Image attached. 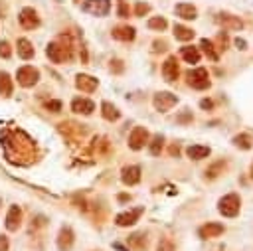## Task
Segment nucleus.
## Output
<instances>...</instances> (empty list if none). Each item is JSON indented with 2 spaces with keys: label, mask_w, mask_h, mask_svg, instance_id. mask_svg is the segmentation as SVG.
<instances>
[{
  "label": "nucleus",
  "mask_w": 253,
  "mask_h": 251,
  "mask_svg": "<svg viewBox=\"0 0 253 251\" xmlns=\"http://www.w3.org/2000/svg\"><path fill=\"white\" fill-rule=\"evenodd\" d=\"M200 47L204 49V53H206L211 61H217V59H219V53H217V49H215L213 42H210V40H206V38H204V40L200 42Z\"/></svg>",
  "instance_id": "obj_24"
},
{
  "label": "nucleus",
  "mask_w": 253,
  "mask_h": 251,
  "mask_svg": "<svg viewBox=\"0 0 253 251\" xmlns=\"http://www.w3.org/2000/svg\"><path fill=\"white\" fill-rule=\"evenodd\" d=\"M83 10L93 16H107L111 10V0H85Z\"/></svg>",
  "instance_id": "obj_6"
},
{
  "label": "nucleus",
  "mask_w": 253,
  "mask_h": 251,
  "mask_svg": "<svg viewBox=\"0 0 253 251\" xmlns=\"http://www.w3.org/2000/svg\"><path fill=\"white\" fill-rule=\"evenodd\" d=\"M215 22L219 26H223V30H241L243 28V22L239 20V16H233V14H227V12H219L215 16Z\"/></svg>",
  "instance_id": "obj_8"
},
{
  "label": "nucleus",
  "mask_w": 253,
  "mask_h": 251,
  "mask_svg": "<svg viewBox=\"0 0 253 251\" xmlns=\"http://www.w3.org/2000/svg\"><path fill=\"white\" fill-rule=\"evenodd\" d=\"M111 34L115 40H121V42H132L134 40V28L132 26H117Z\"/></svg>",
  "instance_id": "obj_18"
},
{
  "label": "nucleus",
  "mask_w": 253,
  "mask_h": 251,
  "mask_svg": "<svg viewBox=\"0 0 253 251\" xmlns=\"http://www.w3.org/2000/svg\"><path fill=\"white\" fill-rule=\"evenodd\" d=\"M123 182L126 184V186H134V184H138L140 182V166H126V168H123Z\"/></svg>",
  "instance_id": "obj_15"
},
{
  "label": "nucleus",
  "mask_w": 253,
  "mask_h": 251,
  "mask_svg": "<svg viewBox=\"0 0 253 251\" xmlns=\"http://www.w3.org/2000/svg\"><path fill=\"white\" fill-rule=\"evenodd\" d=\"M71 109L75 113H79V115H91L95 111V103L89 101V99H73Z\"/></svg>",
  "instance_id": "obj_17"
},
{
  "label": "nucleus",
  "mask_w": 253,
  "mask_h": 251,
  "mask_svg": "<svg viewBox=\"0 0 253 251\" xmlns=\"http://www.w3.org/2000/svg\"><path fill=\"white\" fill-rule=\"evenodd\" d=\"M152 103H154V109H156V111H160V113H166V111H170V109H172V107L178 103V97H176L174 93H168V91H160V93H156V95H154Z\"/></svg>",
  "instance_id": "obj_4"
},
{
  "label": "nucleus",
  "mask_w": 253,
  "mask_h": 251,
  "mask_svg": "<svg viewBox=\"0 0 253 251\" xmlns=\"http://www.w3.org/2000/svg\"><path fill=\"white\" fill-rule=\"evenodd\" d=\"M178 73H180V69H178V61H176L174 55H170V57L162 63V77H164L168 83H174V81L178 79Z\"/></svg>",
  "instance_id": "obj_10"
},
{
  "label": "nucleus",
  "mask_w": 253,
  "mask_h": 251,
  "mask_svg": "<svg viewBox=\"0 0 253 251\" xmlns=\"http://www.w3.org/2000/svg\"><path fill=\"white\" fill-rule=\"evenodd\" d=\"M162 142H164V136H162V134H154V136H152V140H150V154H152V156H158V154H160Z\"/></svg>",
  "instance_id": "obj_28"
},
{
  "label": "nucleus",
  "mask_w": 253,
  "mask_h": 251,
  "mask_svg": "<svg viewBox=\"0 0 253 251\" xmlns=\"http://www.w3.org/2000/svg\"><path fill=\"white\" fill-rule=\"evenodd\" d=\"M235 45H237L239 49H245V47H247V42L241 40V38H235Z\"/></svg>",
  "instance_id": "obj_39"
},
{
  "label": "nucleus",
  "mask_w": 253,
  "mask_h": 251,
  "mask_svg": "<svg viewBox=\"0 0 253 251\" xmlns=\"http://www.w3.org/2000/svg\"><path fill=\"white\" fill-rule=\"evenodd\" d=\"M18 55L22 59H32L34 57V47H32V43L26 38H20L18 40Z\"/></svg>",
  "instance_id": "obj_21"
},
{
  "label": "nucleus",
  "mask_w": 253,
  "mask_h": 251,
  "mask_svg": "<svg viewBox=\"0 0 253 251\" xmlns=\"http://www.w3.org/2000/svg\"><path fill=\"white\" fill-rule=\"evenodd\" d=\"M119 16L121 18H126L128 16V6H126L125 0H119Z\"/></svg>",
  "instance_id": "obj_35"
},
{
  "label": "nucleus",
  "mask_w": 253,
  "mask_h": 251,
  "mask_svg": "<svg viewBox=\"0 0 253 251\" xmlns=\"http://www.w3.org/2000/svg\"><path fill=\"white\" fill-rule=\"evenodd\" d=\"M16 77H18V83H20L22 87H32V85L38 83V79H40V71H38L36 67H32V65H24V67L18 69Z\"/></svg>",
  "instance_id": "obj_5"
},
{
  "label": "nucleus",
  "mask_w": 253,
  "mask_h": 251,
  "mask_svg": "<svg viewBox=\"0 0 253 251\" xmlns=\"http://www.w3.org/2000/svg\"><path fill=\"white\" fill-rule=\"evenodd\" d=\"M174 36L180 42H190L194 38V30H190V28H186L182 24H174Z\"/></svg>",
  "instance_id": "obj_23"
},
{
  "label": "nucleus",
  "mask_w": 253,
  "mask_h": 251,
  "mask_svg": "<svg viewBox=\"0 0 253 251\" xmlns=\"http://www.w3.org/2000/svg\"><path fill=\"white\" fill-rule=\"evenodd\" d=\"M239 208H241V200L237 194H227L217 202V209L225 217H235L239 213Z\"/></svg>",
  "instance_id": "obj_2"
},
{
  "label": "nucleus",
  "mask_w": 253,
  "mask_h": 251,
  "mask_svg": "<svg viewBox=\"0 0 253 251\" xmlns=\"http://www.w3.org/2000/svg\"><path fill=\"white\" fill-rule=\"evenodd\" d=\"M140 239H142V235H140V233H134V235L130 237V243H136V249H142L144 243H140Z\"/></svg>",
  "instance_id": "obj_36"
},
{
  "label": "nucleus",
  "mask_w": 253,
  "mask_h": 251,
  "mask_svg": "<svg viewBox=\"0 0 253 251\" xmlns=\"http://www.w3.org/2000/svg\"><path fill=\"white\" fill-rule=\"evenodd\" d=\"M200 107H202V109H211L213 103H211L210 99H202V101H200Z\"/></svg>",
  "instance_id": "obj_38"
},
{
  "label": "nucleus",
  "mask_w": 253,
  "mask_h": 251,
  "mask_svg": "<svg viewBox=\"0 0 253 251\" xmlns=\"http://www.w3.org/2000/svg\"><path fill=\"white\" fill-rule=\"evenodd\" d=\"M156 251H174V243L170 241V239H160L158 241V247H156Z\"/></svg>",
  "instance_id": "obj_31"
},
{
  "label": "nucleus",
  "mask_w": 253,
  "mask_h": 251,
  "mask_svg": "<svg viewBox=\"0 0 253 251\" xmlns=\"http://www.w3.org/2000/svg\"><path fill=\"white\" fill-rule=\"evenodd\" d=\"M45 109L51 111V113H57V111H61V101H47Z\"/></svg>",
  "instance_id": "obj_33"
},
{
  "label": "nucleus",
  "mask_w": 253,
  "mask_h": 251,
  "mask_svg": "<svg viewBox=\"0 0 253 251\" xmlns=\"http://www.w3.org/2000/svg\"><path fill=\"white\" fill-rule=\"evenodd\" d=\"M0 251H8V237L0 235Z\"/></svg>",
  "instance_id": "obj_37"
},
{
  "label": "nucleus",
  "mask_w": 253,
  "mask_h": 251,
  "mask_svg": "<svg viewBox=\"0 0 253 251\" xmlns=\"http://www.w3.org/2000/svg\"><path fill=\"white\" fill-rule=\"evenodd\" d=\"M251 178H253V164H251Z\"/></svg>",
  "instance_id": "obj_42"
},
{
  "label": "nucleus",
  "mask_w": 253,
  "mask_h": 251,
  "mask_svg": "<svg viewBox=\"0 0 253 251\" xmlns=\"http://www.w3.org/2000/svg\"><path fill=\"white\" fill-rule=\"evenodd\" d=\"M0 95H4V97L12 95V79L6 71H0Z\"/></svg>",
  "instance_id": "obj_26"
},
{
  "label": "nucleus",
  "mask_w": 253,
  "mask_h": 251,
  "mask_svg": "<svg viewBox=\"0 0 253 251\" xmlns=\"http://www.w3.org/2000/svg\"><path fill=\"white\" fill-rule=\"evenodd\" d=\"M200 237L202 239H210V237H217V235H221L223 233V225L221 223H215V221H208L206 225H202L200 227Z\"/></svg>",
  "instance_id": "obj_12"
},
{
  "label": "nucleus",
  "mask_w": 253,
  "mask_h": 251,
  "mask_svg": "<svg viewBox=\"0 0 253 251\" xmlns=\"http://www.w3.org/2000/svg\"><path fill=\"white\" fill-rule=\"evenodd\" d=\"M20 219H22V211L18 206H12L6 213V229L8 231H16L20 227Z\"/></svg>",
  "instance_id": "obj_14"
},
{
  "label": "nucleus",
  "mask_w": 253,
  "mask_h": 251,
  "mask_svg": "<svg viewBox=\"0 0 253 251\" xmlns=\"http://www.w3.org/2000/svg\"><path fill=\"white\" fill-rule=\"evenodd\" d=\"M148 142V130L144 126H134L128 134V146L132 150H140Z\"/></svg>",
  "instance_id": "obj_7"
},
{
  "label": "nucleus",
  "mask_w": 253,
  "mask_h": 251,
  "mask_svg": "<svg viewBox=\"0 0 253 251\" xmlns=\"http://www.w3.org/2000/svg\"><path fill=\"white\" fill-rule=\"evenodd\" d=\"M77 89H81L83 93H93L97 89V79L91 77V75H77V81H75Z\"/></svg>",
  "instance_id": "obj_16"
},
{
  "label": "nucleus",
  "mask_w": 253,
  "mask_h": 251,
  "mask_svg": "<svg viewBox=\"0 0 253 251\" xmlns=\"http://www.w3.org/2000/svg\"><path fill=\"white\" fill-rule=\"evenodd\" d=\"M225 168V162H217V164H213L211 168H208V178H215L217 174H219V170H223Z\"/></svg>",
  "instance_id": "obj_30"
},
{
  "label": "nucleus",
  "mask_w": 253,
  "mask_h": 251,
  "mask_svg": "<svg viewBox=\"0 0 253 251\" xmlns=\"http://www.w3.org/2000/svg\"><path fill=\"white\" fill-rule=\"evenodd\" d=\"M190 119H192V117H190L188 113H186V115H182V117H178V121H180V123H184V121H190Z\"/></svg>",
  "instance_id": "obj_40"
},
{
  "label": "nucleus",
  "mask_w": 253,
  "mask_h": 251,
  "mask_svg": "<svg viewBox=\"0 0 253 251\" xmlns=\"http://www.w3.org/2000/svg\"><path fill=\"white\" fill-rule=\"evenodd\" d=\"M174 12H176V16H180L182 20H194V18H198V10H196V6H194V4H188V2H180V4H176Z\"/></svg>",
  "instance_id": "obj_13"
},
{
  "label": "nucleus",
  "mask_w": 253,
  "mask_h": 251,
  "mask_svg": "<svg viewBox=\"0 0 253 251\" xmlns=\"http://www.w3.org/2000/svg\"><path fill=\"white\" fill-rule=\"evenodd\" d=\"M251 142H253V140H251V136H249V134H245V132H243V134L233 136V144H235V146H239V148H243V150H249V148H251Z\"/></svg>",
  "instance_id": "obj_27"
},
{
  "label": "nucleus",
  "mask_w": 253,
  "mask_h": 251,
  "mask_svg": "<svg viewBox=\"0 0 253 251\" xmlns=\"http://www.w3.org/2000/svg\"><path fill=\"white\" fill-rule=\"evenodd\" d=\"M166 26H168V22H166L162 16H154V18L148 20V28H150V30H158V32H162V30H166Z\"/></svg>",
  "instance_id": "obj_29"
},
{
  "label": "nucleus",
  "mask_w": 253,
  "mask_h": 251,
  "mask_svg": "<svg viewBox=\"0 0 253 251\" xmlns=\"http://www.w3.org/2000/svg\"><path fill=\"white\" fill-rule=\"evenodd\" d=\"M144 209L142 208H134V209H128V211H123V213H119L117 217H115V223L117 225H121V227H126V225H132L138 217H140V213H142Z\"/></svg>",
  "instance_id": "obj_11"
},
{
  "label": "nucleus",
  "mask_w": 253,
  "mask_h": 251,
  "mask_svg": "<svg viewBox=\"0 0 253 251\" xmlns=\"http://www.w3.org/2000/svg\"><path fill=\"white\" fill-rule=\"evenodd\" d=\"M210 146H204V144H192L186 148V154L192 158V160H202L206 156H210Z\"/></svg>",
  "instance_id": "obj_20"
},
{
  "label": "nucleus",
  "mask_w": 253,
  "mask_h": 251,
  "mask_svg": "<svg viewBox=\"0 0 253 251\" xmlns=\"http://www.w3.org/2000/svg\"><path fill=\"white\" fill-rule=\"evenodd\" d=\"M180 55H182L188 63H198V61H200V49L194 47V45H184V47L180 49Z\"/></svg>",
  "instance_id": "obj_22"
},
{
  "label": "nucleus",
  "mask_w": 253,
  "mask_h": 251,
  "mask_svg": "<svg viewBox=\"0 0 253 251\" xmlns=\"http://www.w3.org/2000/svg\"><path fill=\"white\" fill-rule=\"evenodd\" d=\"M178 152H180V148H178V146H172V148H170V154H178Z\"/></svg>",
  "instance_id": "obj_41"
},
{
  "label": "nucleus",
  "mask_w": 253,
  "mask_h": 251,
  "mask_svg": "<svg viewBox=\"0 0 253 251\" xmlns=\"http://www.w3.org/2000/svg\"><path fill=\"white\" fill-rule=\"evenodd\" d=\"M73 245V231L69 227H61L59 231V237H57V247L61 251H69Z\"/></svg>",
  "instance_id": "obj_19"
},
{
  "label": "nucleus",
  "mask_w": 253,
  "mask_h": 251,
  "mask_svg": "<svg viewBox=\"0 0 253 251\" xmlns=\"http://www.w3.org/2000/svg\"><path fill=\"white\" fill-rule=\"evenodd\" d=\"M18 20H20L22 28H26V30H34V28L40 26V18H38V14H36L34 8H24V10L20 12Z\"/></svg>",
  "instance_id": "obj_9"
},
{
  "label": "nucleus",
  "mask_w": 253,
  "mask_h": 251,
  "mask_svg": "<svg viewBox=\"0 0 253 251\" xmlns=\"http://www.w3.org/2000/svg\"><path fill=\"white\" fill-rule=\"evenodd\" d=\"M148 10H150V6H148V4L138 2V4H136V8H134V14H136V16H144Z\"/></svg>",
  "instance_id": "obj_32"
},
{
  "label": "nucleus",
  "mask_w": 253,
  "mask_h": 251,
  "mask_svg": "<svg viewBox=\"0 0 253 251\" xmlns=\"http://www.w3.org/2000/svg\"><path fill=\"white\" fill-rule=\"evenodd\" d=\"M45 53H47V57H49L53 63H61V61H65V59L69 61V59L73 57V47H71L69 38L61 36L57 42H51V43L47 45Z\"/></svg>",
  "instance_id": "obj_1"
},
{
  "label": "nucleus",
  "mask_w": 253,
  "mask_h": 251,
  "mask_svg": "<svg viewBox=\"0 0 253 251\" xmlns=\"http://www.w3.org/2000/svg\"><path fill=\"white\" fill-rule=\"evenodd\" d=\"M12 49H10V43L8 42H0V55L2 57H10Z\"/></svg>",
  "instance_id": "obj_34"
},
{
  "label": "nucleus",
  "mask_w": 253,
  "mask_h": 251,
  "mask_svg": "<svg viewBox=\"0 0 253 251\" xmlns=\"http://www.w3.org/2000/svg\"><path fill=\"white\" fill-rule=\"evenodd\" d=\"M101 109H103L101 113H103V117H105L107 121H119L121 113H119V109H117L115 105H111V103H107V101H105V103L101 105Z\"/></svg>",
  "instance_id": "obj_25"
},
{
  "label": "nucleus",
  "mask_w": 253,
  "mask_h": 251,
  "mask_svg": "<svg viewBox=\"0 0 253 251\" xmlns=\"http://www.w3.org/2000/svg\"><path fill=\"white\" fill-rule=\"evenodd\" d=\"M186 77H188V85L198 89V91H204V89L210 87V75H208V71L204 67H196V69L188 71Z\"/></svg>",
  "instance_id": "obj_3"
}]
</instances>
